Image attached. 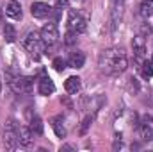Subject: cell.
<instances>
[{
	"instance_id": "obj_1",
	"label": "cell",
	"mask_w": 153,
	"mask_h": 152,
	"mask_svg": "<svg viewBox=\"0 0 153 152\" xmlns=\"http://www.w3.org/2000/svg\"><path fill=\"white\" fill-rule=\"evenodd\" d=\"M98 65L103 74L114 75V74H121L126 70L128 59H126V54L123 48H107L100 54Z\"/></svg>"
},
{
	"instance_id": "obj_9",
	"label": "cell",
	"mask_w": 153,
	"mask_h": 152,
	"mask_svg": "<svg viewBox=\"0 0 153 152\" xmlns=\"http://www.w3.org/2000/svg\"><path fill=\"white\" fill-rule=\"evenodd\" d=\"M32 138H34V132L30 131V127H20V129H18V143H20V145L30 147Z\"/></svg>"
},
{
	"instance_id": "obj_15",
	"label": "cell",
	"mask_w": 153,
	"mask_h": 152,
	"mask_svg": "<svg viewBox=\"0 0 153 152\" xmlns=\"http://www.w3.org/2000/svg\"><path fill=\"white\" fill-rule=\"evenodd\" d=\"M52 127H53V131H55V134H57L59 138H64V136H66V129H64V125H62V118H61V116L52 118Z\"/></svg>"
},
{
	"instance_id": "obj_10",
	"label": "cell",
	"mask_w": 153,
	"mask_h": 152,
	"mask_svg": "<svg viewBox=\"0 0 153 152\" xmlns=\"http://www.w3.org/2000/svg\"><path fill=\"white\" fill-rule=\"evenodd\" d=\"M38 90H39V93H41V95L48 97V95H52V93L55 91V84H53V81H52L50 77H41Z\"/></svg>"
},
{
	"instance_id": "obj_17",
	"label": "cell",
	"mask_w": 153,
	"mask_h": 152,
	"mask_svg": "<svg viewBox=\"0 0 153 152\" xmlns=\"http://www.w3.org/2000/svg\"><path fill=\"white\" fill-rule=\"evenodd\" d=\"M4 36H5V41H9V43H13V41L16 39V31H14V27H13L11 23H5V27H4Z\"/></svg>"
},
{
	"instance_id": "obj_2",
	"label": "cell",
	"mask_w": 153,
	"mask_h": 152,
	"mask_svg": "<svg viewBox=\"0 0 153 152\" xmlns=\"http://www.w3.org/2000/svg\"><path fill=\"white\" fill-rule=\"evenodd\" d=\"M23 45H25V48L34 56H38L39 52L43 50V39H41V32H38V31H32V32H29L27 34V38H25V41H23Z\"/></svg>"
},
{
	"instance_id": "obj_24",
	"label": "cell",
	"mask_w": 153,
	"mask_h": 152,
	"mask_svg": "<svg viewBox=\"0 0 153 152\" xmlns=\"http://www.w3.org/2000/svg\"><path fill=\"white\" fill-rule=\"evenodd\" d=\"M152 65H153V52H152Z\"/></svg>"
},
{
	"instance_id": "obj_4",
	"label": "cell",
	"mask_w": 153,
	"mask_h": 152,
	"mask_svg": "<svg viewBox=\"0 0 153 152\" xmlns=\"http://www.w3.org/2000/svg\"><path fill=\"white\" fill-rule=\"evenodd\" d=\"M41 39L46 47H52L57 43L59 39V31H57V25L55 23H46L43 29H41Z\"/></svg>"
},
{
	"instance_id": "obj_8",
	"label": "cell",
	"mask_w": 153,
	"mask_h": 152,
	"mask_svg": "<svg viewBox=\"0 0 153 152\" xmlns=\"http://www.w3.org/2000/svg\"><path fill=\"white\" fill-rule=\"evenodd\" d=\"M5 14L11 18V20H22V5L18 0H11L7 5H5Z\"/></svg>"
},
{
	"instance_id": "obj_7",
	"label": "cell",
	"mask_w": 153,
	"mask_h": 152,
	"mask_svg": "<svg viewBox=\"0 0 153 152\" xmlns=\"http://www.w3.org/2000/svg\"><path fill=\"white\" fill-rule=\"evenodd\" d=\"M4 143L7 149H14L16 143H18V129L13 125V122L7 123L5 127V134H4Z\"/></svg>"
},
{
	"instance_id": "obj_11",
	"label": "cell",
	"mask_w": 153,
	"mask_h": 152,
	"mask_svg": "<svg viewBox=\"0 0 153 152\" xmlns=\"http://www.w3.org/2000/svg\"><path fill=\"white\" fill-rule=\"evenodd\" d=\"M132 47H134V52H135V56H137L139 59H143V57L146 56V41H144V38H143L141 34L134 38Z\"/></svg>"
},
{
	"instance_id": "obj_3",
	"label": "cell",
	"mask_w": 153,
	"mask_h": 152,
	"mask_svg": "<svg viewBox=\"0 0 153 152\" xmlns=\"http://www.w3.org/2000/svg\"><path fill=\"white\" fill-rule=\"evenodd\" d=\"M85 27H87V23L82 18V14L75 9H70V13H68V29L76 32V34H80V32L85 31Z\"/></svg>"
},
{
	"instance_id": "obj_14",
	"label": "cell",
	"mask_w": 153,
	"mask_h": 152,
	"mask_svg": "<svg viewBox=\"0 0 153 152\" xmlns=\"http://www.w3.org/2000/svg\"><path fill=\"white\" fill-rule=\"evenodd\" d=\"M139 13L143 18H150L153 16V0H143L139 4Z\"/></svg>"
},
{
	"instance_id": "obj_23",
	"label": "cell",
	"mask_w": 153,
	"mask_h": 152,
	"mask_svg": "<svg viewBox=\"0 0 153 152\" xmlns=\"http://www.w3.org/2000/svg\"><path fill=\"white\" fill-rule=\"evenodd\" d=\"M91 122H93V118H91V116H87V118L84 120V123H82V129H80V132H82V134L85 132V129L89 127V123H91Z\"/></svg>"
},
{
	"instance_id": "obj_19",
	"label": "cell",
	"mask_w": 153,
	"mask_h": 152,
	"mask_svg": "<svg viewBox=\"0 0 153 152\" xmlns=\"http://www.w3.org/2000/svg\"><path fill=\"white\" fill-rule=\"evenodd\" d=\"M141 132H143V138H144V140H153V129L148 123H144V125L141 127Z\"/></svg>"
},
{
	"instance_id": "obj_6",
	"label": "cell",
	"mask_w": 153,
	"mask_h": 152,
	"mask_svg": "<svg viewBox=\"0 0 153 152\" xmlns=\"http://www.w3.org/2000/svg\"><path fill=\"white\" fill-rule=\"evenodd\" d=\"M30 13H32L34 18L45 20V18H48V16L52 14V7H50L48 4H45V2H34V4L30 5Z\"/></svg>"
},
{
	"instance_id": "obj_13",
	"label": "cell",
	"mask_w": 153,
	"mask_h": 152,
	"mask_svg": "<svg viewBox=\"0 0 153 152\" xmlns=\"http://www.w3.org/2000/svg\"><path fill=\"white\" fill-rule=\"evenodd\" d=\"M82 84H80V79L78 77H68L66 82H64V90L70 93V95H76L80 91Z\"/></svg>"
},
{
	"instance_id": "obj_22",
	"label": "cell",
	"mask_w": 153,
	"mask_h": 152,
	"mask_svg": "<svg viewBox=\"0 0 153 152\" xmlns=\"http://www.w3.org/2000/svg\"><path fill=\"white\" fill-rule=\"evenodd\" d=\"M68 5H70L68 0H55V7L57 9H68Z\"/></svg>"
},
{
	"instance_id": "obj_16",
	"label": "cell",
	"mask_w": 153,
	"mask_h": 152,
	"mask_svg": "<svg viewBox=\"0 0 153 152\" xmlns=\"http://www.w3.org/2000/svg\"><path fill=\"white\" fill-rule=\"evenodd\" d=\"M30 131H32L34 134H43V122H41L39 116H34V118L30 120Z\"/></svg>"
},
{
	"instance_id": "obj_5",
	"label": "cell",
	"mask_w": 153,
	"mask_h": 152,
	"mask_svg": "<svg viewBox=\"0 0 153 152\" xmlns=\"http://www.w3.org/2000/svg\"><path fill=\"white\" fill-rule=\"evenodd\" d=\"M9 86L14 93H29L32 90V79L30 77H14L9 81Z\"/></svg>"
},
{
	"instance_id": "obj_20",
	"label": "cell",
	"mask_w": 153,
	"mask_h": 152,
	"mask_svg": "<svg viewBox=\"0 0 153 152\" xmlns=\"http://www.w3.org/2000/svg\"><path fill=\"white\" fill-rule=\"evenodd\" d=\"M52 65H53V68H55V70H57V72H62V70H64V68H66V61H64V59H62V57H55V59H53V63H52Z\"/></svg>"
},
{
	"instance_id": "obj_21",
	"label": "cell",
	"mask_w": 153,
	"mask_h": 152,
	"mask_svg": "<svg viewBox=\"0 0 153 152\" xmlns=\"http://www.w3.org/2000/svg\"><path fill=\"white\" fill-rule=\"evenodd\" d=\"M64 41L68 43V45H71V43H75V39H76V32H73V31H70L68 29V32H66V36H64Z\"/></svg>"
},
{
	"instance_id": "obj_18",
	"label": "cell",
	"mask_w": 153,
	"mask_h": 152,
	"mask_svg": "<svg viewBox=\"0 0 153 152\" xmlns=\"http://www.w3.org/2000/svg\"><path fill=\"white\" fill-rule=\"evenodd\" d=\"M141 75L144 77V79H150L153 75V66H152V61L148 63H143V66H141Z\"/></svg>"
},
{
	"instance_id": "obj_12",
	"label": "cell",
	"mask_w": 153,
	"mask_h": 152,
	"mask_svg": "<svg viewBox=\"0 0 153 152\" xmlns=\"http://www.w3.org/2000/svg\"><path fill=\"white\" fill-rule=\"evenodd\" d=\"M84 63H85V56H84V52L76 50V52H71V54H70L68 65H70L71 68H82Z\"/></svg>"
}]
</instances>
